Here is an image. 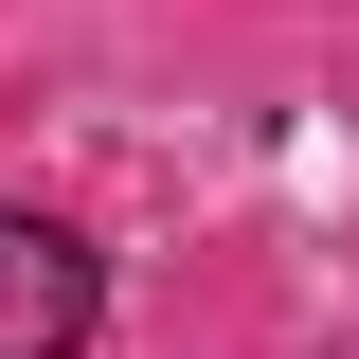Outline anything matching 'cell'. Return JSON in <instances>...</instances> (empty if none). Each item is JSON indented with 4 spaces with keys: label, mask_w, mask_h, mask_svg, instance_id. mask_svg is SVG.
Returning a JSON list of instances; mask_svg holds the SVG:
<instances>
[{
    "label": "cell",
    "mask_w": 359,
    "mask_h": 359,
    "mask_svg": "<svg viewBox=\"0 0 359 359\" xmlns=\"http://www.w3.org/2000/svg\"><path fill=\"white\" fill-rule=\"evenodd\" d=\"M90 306H108L90 233L72 216H0V359H90Z\"/></svg>",
    "instance_id": "6da1fadb"
}]
</instances>
